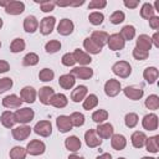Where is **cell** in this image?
Here are the masks:
<instances>
[{
  "label": "cell",
  "mask_w": 159,
  "mask_h": 159,
  "mask_svg": "<svg viewBox=\"0 0 159 159\" xmlns=\"http://www.w3.org/2000/svg\"><path fill=\"white\" fill-rule=\"evenodd\" d=\"M123 93L127 98L132 99V101H139L143 94H144V89L142 87H135V86H127L123 89Z\"/></svg>",
  "instance_id": "9c48e42d"
},
{
  "label": "cell",
  "mask_w": 159,
  "mask_h": 159,
  "mask_svg": "<svg viewBox=\"0 0 159 159\" xmlns=\"http://www.w3.org/2000/svg\"><path fill=\"white\" fill-rule=\"evenodd\" d=\"M118 159H125V158H118Z\"/></svg>",
  "instance_id": "03108f58"
},
{
  "label": "cell",
  "mask_w": 159,
  "mask_h": 159,
  "mask_svg": "<svg viewBox=\"0 0 159 159\" xmlns=\"http://www.w3.org/2000/svg\"><path fill=\"white\" fill-rule=\"evenodd\" d=\"M26 47V43L22 39L17 37V39H14L10 43V51L14 52V53H19V52H22Z\"/></svg>",
  "instance_id": "d590c367"
},
{
  "label": "cell",
  "mask_w": 159,
  "mask_h": 159,
  "mask_svg": "<svg viewBox=\"0 0 159 159\" xmlns=\"http://www.w3.org/2000/svg\"><path fill=\"white\" fill-rule=\"evenodd\" d=\"M37 63H39V56L35 52H29L22 58V65L24 66H35Z\"/></svg>",
  "instance_id": "b9f144b4"
},
{
  "label": "cell",
  "mask_w": 159,
  "mask_h": 159,
  "mask_svg": "<svg viewBox=\"0 0 159 159\" xmlns=\"http://www.w3.org/2000/svg\"><path fill=\"white\" fill-rule=\"evenodd\" d=\"M9 2H10V0H0V6H2V7L5 9Z\"/></svg>",
  "instance_id": "6125c7cd"
},
{
  "label": "cell",
  "mask_w": 159,
  "mask_h": 159,
  "mask_svg": "<svg viewBox=\"0 0 159 159\" xmlns=\"http://www.w3.org/2000/svg\"><path fill=\"white\" fill-rule=\"evenodd\" d=\"M138 114L137 113H133V112H130V113H127L125 114V117H124V123H125V125L128 127V128H134L137 124H138Z\"/></svg>",
  "instance_id": "ee69618b"
},
{
  "label": "cell",
  "mask_w": 159,
  "mask_h": 159,
  "mask_svg": "<svg viewBox=\"0 0 159 159\" xmlns=\"http://www.w3.org/2000/svg\"><path fill=\"white\" fill-rule=\"evenodd\" d=\"M24 10H25V4L17 0H11L5 7V12L9 15H20L24 12Z\"/></svg>",
  "instance_id": "4fadbf2b"
},
{
  "label": "cell",
  "mask_w": 159,
  "mask_h": 159,
  "mask_svg": "<svg viewBox=\"0 0 159 159\" xmlns=\"http://www.w3.org/2000/svg\"><path fill=\"white\" fill-rule=\"evenodd\" d=\"M34 132L40 137H50L52 133V124L50 120H40L35 124Z\"/></svg>",
  "instance_id": "8992f818"
},
{
  "label": "cell",
  "mask_w": 159,
  "mask_h": 159,
  "mask_svg": "<svg viewBox=\"0 0 159 159\" xmlns=\"http://www.w3.org/2000/svg\"><path fill=\"white\" fill-rule=\"evenodd\" d=\"M76 83V78L75 76H72L71 73H66V75H62L60 76L58 78V84L60 87H62L63 89H71Z\"/></svg>",
  "instance_id": "83f0119b"
},
{
  "label": "cell",
  "mask_w": 159,
  "mask_h": 159,
  "mask_svg": "<svg viewBox=\"0 0 159 159\" xmlns=\"http://www.w3.org/2000/svg\"><path fill=\"white\" fill-rule=\"evenodd\" d=\"M96 159H112V155L109 153H103V154L98 155Z\"/></svg>",
  "instance_id": "680465c9"
},
{
  "label": "cell",
  "mask_w": 159,
  "mask_h": 159,
  "mask_svg": "<svg viewBox=\"0 0 159 159\" xmlns=\"http://www.w3.org/2000/svg\"><path fill=\"white\" fill-rule=\"evenodd\" d=\"M22 99L16 94H9L2 99V106L5 108H20Z\"/></svg>",
  "instance_id": "ffe728a7"
},
{
  "label": "cell",
  "mask_w": 159,
  "mask_h": 159,
  "mask_svg": "<svg viewBox=\"0 0 159 159\" xmlns=\"http://www.w3.org/2000/svg\"><path fill=\"white\" fill-rule=\"evenodd\" d=\"M10 70V65L7 61H4V60H0V73H5Z\"/></svg>",
  "instance_id": "9f6ffc18"
},
{
  "label": "cell",
  "mask_w": 159,
  "mask_h": 159,
  "mask_svg": "<svg viewBox=\"0 0 159 159\" xmlns=\"http://www.w3.org/2000/svg\"><path fill=\"white\" fill-rule=\"evenodd\" d=\"M61 62H62L63 66H67V67L73 66V65L76 63V60H75V57H73V53H70V52L65 53V55L62 56V58H61Z\"/></svg>",
  "instance_id": "f907efd6"
},
{
  "label": "cell",
  "mask_w": 159,
  "mask_h": 159,
  "mask_svg": "<svg viewBox=\"0 0 159 159\" xmlns=\"http://www.w3.org/2000/svg\"><path fill=\"white\" fill-rule=\"evenodd\" d=\"M53 77H55V72L51 68H42L39 72V78L42 82H50L53 80Z\"/></svg>",
  "instance_id": "7bdbcfd3"
},
{
  "label": "cell",
  "mask_w": 159,
  "mask_h": 159,
  "mask_svg": "<svg viewBox=\"0 0 159 159\" xmlns=\"http://www.w3.org/2000/svg\"><path fill=\"white\" fill-rule=\"evenodd\" d=\"M30 134H31V128L27 124H22L12 129V137L15 140H25L30 137Z\"/></svg>",
  "instance_id": "8fae6325"
},
{
  "label": "cell",
  "mask_w": 159,
  "mask_h": 159,
  "mask_svg": "<svg viewBox=\"0 0 159 159\" xmlns=\"http://www.w3.org/2000/svg\"><path fill=\"white\" fill-rule=\"evenodd\" d=\"M158 76H159V71L157 67H147L143 71V77L147 81V83H149V84L155 83L158 80Z\"/></svg>",
  "instance_id": "4316f807"
},
{
  "label": "cell",
  "mask_w": 159,
  "mask_h": 159,
  "mask_svg": "<svg viewBox=\"0 0 159 159\" xmlns=\"http://www.w3.org/2000/svg\"><path fill=\"white\" fill-rule=\"evenodd\" d=\"M37 94H39L40 102L42 104L47 106V104H50V101H51L52 96L55 94V89L52 87H50V86H43V87H41L39 89V93Z\"/></svg>",
  "instance_id": "e0dca14e"
},
{
  "label": "cell",
  "mask_w": 159,
  "mask_h": 159,
  "mask_svg": "<svg viewBox=\"0 0 159 159\" xmlns=\"http://www.w3.org/2000/svg\"><path fill=\"white\" fill-rule=\"evenodd\" d=\"M14 117H15V122L16 123H20V124H27L30 123L34 117H35V112L31 109V108H19L16 109V112L14 113Z\"/></svg>",
  "instance_id": "6da1fadb"
},
{
  "label": "cell",
  "mask_w": 159,
  "mask_h": 159,
  "mask_svg": "<svg viewBox=\"0 0 159 159\" xmlns=\"http://www.w3.org/2000/svg\"><path fill=\"white\" fill-rule=\"evenodd\" d=\"M142 125L147 130H157L158 129V116L155 113L145 114L142 119Z\"/></svg>",
  "instance_id": "30bf717a"
},
{
  "label": "cell",
  "mask_w": 159,
  "mask_h": 159,
  "mask_svg": "<svg viewBox=\"0 0 159 159\" xmlns=\"http://www.w3.org/2000/svg\"><path fill=\"white\" fill-rule=\"evenodd\" d=\"M107 119H108V112L106 109H97V111H94L92 113V120L94 123L101 124Z\"/></svg>",
  "instance_id": "f35d334b"
},
{
  "label": "cell",
  "mask_w": 159,
  "mask_h": 159,
  "mask_svg": "<svg viewBox=\"0 0 159 159\" xmlns=\"http://www.w3.org/2000/svg\"><path fill=\"white\" fill-rule=\"evenodd\" d=\"M56 125H57V129L61 132V133H67L72 129V124H71V120H70V116H58L57 119H56Z\"/></svg>",
  "instance_id": "d6986e66"
},
{
  "label": "cell",
  "mask_w": 159,
  "mask_h": 159,
  "mask_svg": "<svg viewBox=\"0 0 159 159\" xmlns=\"http://www.w3.org/2000/svg\"><path fill=\"white\" fill-rule=\"evenodd\" d=\"M73 57H75L76 62H78L81 66H87V65H89L92 62L91 56L87 52H84V51H82L80 48H76L73 51Z\"/></svg>",
  "instance_id": "d4e9b609"
},
{
  "label": "cell",
  "mask_w": 159,
  "mask_h": 159,
  "mask_svg": "<svg viewBox=\"0 0 159 159\" xmlns=\"http://www.w3.org/2000/svg\"><path fill=\"white\" fill-rule=\"evenodd\" d=\"M113 125L111 123H101L96 128V133L101 139H109L113 135Z\"/></svg>",
  "instance_id": "2e32d148"
},
{
  "label": "cell",
  "mask_w": 159,
  "mask_h": 159,
  "mask_svg": "<svg viewBox=\"0 0 159 159\" xmlns=\"http://www.w3.org/2000/svg\"><path fill=\"white\" fill-rule=\"evenodd\" d=\"M45 150H46V145L40 139L30 140L27 143V145H26V152L30 155H41V154L45 153Z\"/></svg>",
  "instance_id": "3957f363"
},
{
  "label": "cell",
  "mask_w": 159,
  "mask_h": 159,
  "mask_svg": "<svg viewBox=\"0 0 159 159\" xmlns=\"http://www.w3.org/2000/svg\"><path fill=\"white\" fill-rule=\"evenodd\" d=\"M26 154H27L26 149L24 147H19V145L14 147L10 150V153H9L10 159H25L26 158Z\"/></svg>",
  "instance_id": "74e56055"
},
{
  "label": "cell",
  "mask_w": 159,
  "mask_h": 159,
  "mask_svg": "<svg viewBox=\"0 0 159 159\" xmlns=\"http://www.w3.org/2000/svg\"><path fill=\"white\" fill-rule=\"evenodd\" d=\"M56 17L55 16H46L40 21V32L42 35H50L55 27Z\"/></svg>",
  "instance_id": "ba28073f"
},
{
  "label": "cell",
  "mask_w": 159,
  "mask_h": 159,
  "mask_svg": "<svg viewBox=\"0 0 159 159\" xmlns=\"http://www.w3.org/2000/svg\"><path fill=\"white\" fill-rule=\"evenodd\" d=\"M0 47H1V41H0Z\"/></svg>",
  "instance_id": "003e7915"
},
{
  "label": "cell",
  "mask_w": 159,
  "mask_h": 159,
  "mask_svg": "<svg viewBox=\"0 0 159 159\" xmlns=\"http://www.w3.org/2000/svg\"><path fill=\"white\" fill-rule=\"evenodd\" d=\"M124 19H125V15H124V12L120 11V10L114 11V12L109 16V21H111L112 24H114V25H119V24H122V22L124 21Z\"/></svg>",
  "instance_id": "c3c4849f"
},
{
  "label": "cell",
  "mask_w": 159,
  "mask_h": 159,
  "mask_svg": "<svg viewBox=\"0 0 159 159\" xmlns=\"http://www.w3.org/2000/svg\"><path fill=\"white\" fill-rule=\"evenodd\" d=\"M152 39L145 35V34H142L138 36L137 41H135V48L138 50H142V51H145V52H149V50L152 48Z\"/></svg>",
  "instance_id": "ac0fdd59"
},
{
  "label": "cell",
  "mask_w": 159,
  "mask_h": 159,
  "mask_svg": "<svg viewBox=\"0 0 159 159\" xmlns=\"http://www.w3.org/2000/svg\"><path fill=\"white\" fill-rule=\"evenodd\" d=\"M0 122L1 124L5 127V128H12L14 124L16 123L15 122V117H14V113L10 112V111H4L0 116Z\"/></svg>",
  "instance_id": "d6a6232c"
},
{
  "label": "cell",
  "mask_w": 159,
  "mask_h": 159,
  "mask_svg": "<svg viewBox=\"0 0 159 159\" xmlns=\"http://www.w3.org/2000/svg\"><path fill=\"white\" fill-rule=\"evenodd\" d=\"M68 159H84V158L78 154H71V155H68Z\"/></svg>",
  "instance_id": "94428289"
},
{
  "label": "cell",
  "mask_w": 159,
  "mask_h": 159,
  "mask_svg": "<svg viewBox=\"0 0 159 159\" xmlns=\"http://www.w3.org/2000/svg\"><path fill=\"white\" fill-rule=\"evenodd\" d=\"M120 91H122V86H120V82L118 80L109 78L104 83V93L108 97H116Z\"/></svg>",
  "instance_id": "5b68a950"
},
{
  "label": "cell",
  "mask_w": 159,
  "mask_h": 159,
  "mask_svg": "<svg viewBox=\"0 0 159 159\" xmlns=\"http://www.w3.org/2000/svg\"><path fill=\"white\" fill-rule=\"evenodd\" d=\"M12 84H14V82H12V80L10 77L0 78V94L6 92V91H9V89H11Z\"/></svg>",
  "instance_id": "681fc988"
},
{
  "label": "cell",
  "mask_w": 159,
  "mask_h": 159,
  "mask_svg": "<svg viewBox=\"0 0 159 159\" xmlns=\"http://www.w3.org/2000/svg\"><path fill=\"white\" fill-rule=\"evenodd\" d=\"M140 16L145 20H149L150 17L155 16V11H154V7L150 2H144L142 5V9H140Z\"/></svg>",
  "instance_id": "836d02e7"
},
{
  "label": "cell",
  "mask_w": 159,
  "mask_h": 159,
  "mask_svg": "<svg viewBox=\"0 0 159 159\" xmlns=\"http://www.w3.org/2000/svg\"><path fill=\"white\" fill-rule=\"evenodd\" d=\"M84 4V0H81V1H76V2H71L70 1V6H81Z\"/></svg>",
  "instance_id": "91938a15"
},
{
  "label": "cell",
  "mask_w": 159,
  "mask_h": 159,
  "mask_svg": "<svg viewBox=\"0 0 159 159\" xmlns=\"http://www.w3.org/2000/svg\"><path fill=\"white\" fill-rule=\"evenodd\" d=\"M123 4H124V6L128 7V9H135V7L139 5V1H138V0H124Z\"/></svg>",
  "instance_id": "11a10c76"
},
{
  "label": "cell",
  "mask_w": 159,
  "mask_h": 159,
  "mask_svg": "<svg viewBox=\"0 0 159 159\" xmlns=\"http://www.w3.org/2000/svg\"><path fill=\"white\" fill-rule=\"evenodd\" d=\"M148 56H149V52H145V51H142V50H138V48L134 47V50H133V57L135 60L144 61V60L148 58Z\"/></svg>",
  "instance_id": "f5cc1de1"
},
{
  "label": "cell",
  "mask_w": 159,
  "mask_h": 159,
  "mask_svg": "<svg viewBox=\"0 0 159 159\" xmlns=\"http://www.w3.org/2000/svg\"><path fill=\"white\" fill-rule=\"evenodd\" d=\"M107 6V1L106 0H92L88 4V9L93 10V9H104Z\"/></svg>",
  "instance_id": "816d5d0a"
},
{
  "label": "cell",
  "mask_w": 159,
  "mask_h": 159,
  "mask_svg": "<svg viewBox=\"0 0 159 159\" xmlns=\"http://www.w3.org/2000/svg\"><path fill=\"white\" fill-rule=\"evenodd\" d=\"M120 36L123 37L124 41H130L135 37V27L132 25H125L122 30H120Z\"/></svg>",
  "instance_id": "e575fe53"
},
{
  "label": "cell",
  "mask_w": 159,
  "mask_h": 159,
  "mask_svg": "<svg viewBox=\"0 0 159 159\" xmlns=\"http://www.w3.org/2000/svg\"><path fill=\"white\" fill-rule=\"evenodd\" d=\"M73 29H75V25H73L72 20H70V19H62L57 25V32L62 36L71 35L73 32Z\"/></svg>",
  "instance_id": "5bb4252c"
},
{
  "label": "cell",
  "mask_w": 159,
  "mask_h": 159,
  "mask_svg": "<svg viewBox=\"0 0 159 159\" xmlns=\"http://www.w3.org/2000/svg\"><path fill=\"white\" fill-rule=\"evenodd\" d=\"M35 2L40 4V7H41V11L43 12H51L53 9H55V1L52 0H42V1H39V0H35Z\"/></svg>",
  "instance_id": "bcb514c9"
},
{
  "label": "cell",
  "mask_w": 159,
  "mask_h": 159,
  "mask_svg": "<svg viewBox=\"0 0 159 159\" xmlns=\"http://www.w3.org/2000/svg\"><path fill=\"white\" fill-rule=\"evenodd\" d=\"M36 96H37V92L31 86H25L20 91V98L22 99V102H26V103H34L36 101Z\"/></svg>",
  "instance_id": "9a60e30c"
},
{
  "label": "cell",
  "mask_w": 159,
  "mask_h": 159,
  "mask_svg": "<svg viewBox=\"0 0 159 159\" xmlns=\"http://www.w3.org/2000/svg\"><path fill=\"white\" fill-rule=\"evenodd\" d=\"M150 39H152V45H154L155 47L159 48V34L158 32H154L153 37H150Z\"/></svg>",
  "instance_id": "6f0895ef"
},
{
  "label": "cell",
  "mask_w": 159,
  "mask_h": 159,
  "mask_svg": "<svg viewBox=\"0 0 159 159\" xmlns=\"http://www.w3.org/2000/svg\"><path fill=\"white\" fill-rule=\"evenodd\" d=\"M145 149L149 153H158L159 152V135H153L145 139Z\"/></svg>",
  "instance_id": "4dcf8cb0"
},
{
  "label": "cell",
  "mask_w": 159,
  "mask_h": 159,
  "mask_svg": "<svg viewBox=\"0 0 159 159\" xmlns=\"http://www.w3.org/2000/svg\"><path fill=\"white\" fill-rule=\"evenodd\" d=\"M112 71L116 76H118L120 78H127L132 73V66L127 61H117L112 66Z\"/></svg>",
  "instance_id": "7a4b0ae2"
},
{
  "label": "cell",
  "mask_w": 159,
  "mask_h": 159,
  "mask_svg": "<svg viewBox=\"0 0 159 159\" xmlns=\"http://www.w3.org/2000/svg\"><path fill=\"white\" fill-rule=\"evenodd\" d=\"M108 37L109 35L106 32V31H93L92 35H91V39L103 48V46L107 45V41H108Z\"/></svg>",
  "instance_id": "f1b7e54d"
},
{
  "label": "cell",
  "mask_w": 159,
  "mask_h": 159,
  "mask_svg": "<svg viewBox=\"0 0 159 159\" xmlns=\"http://www.w3.org/2000/svg\"><path fill=\"white\" fill-rule=\"evenodd\" d=\"M83 47L84 50L88 52V53H92V55H97L102 51V47L98 46L91 37H86L84 41H83Z\"/></svg>",
  "instance_id": "1f68e13d"
},
{
  "label": "cell",
  "mask_w": 159,
  "mask_h": 159,
  "mask_svg": "<svg viewBox=\"0 0 159 159\" xmlns=\"http://www.w3.org/2000/svg\"><path fill=\"white\" fill-rule=\"evenodd\" d=\"M70 120L72 127H82L84 124V116L81 112H73L70 116Z\"/></svg>",
  "instance_id": "60d3db41"
},
{
  "label": "cell",
  "mask_w": 159,
  "mask_h": 159,
  "mask_svg": "<svg viewBox=\"0 0 159 159\" xmlns=\"http://www.w3.org/2000/svg\"><path fill=\"white\" fill-rule=\"evenodd\" d=\"M148 21H149V26L153 30H158L159 29V16H153Z\"/></svg>",
  "instance_id": "db71d44e"
},
{
  "label": "cell",
  "mask_w": 159,
  "mask_h": 159,
  "mask_svg": "<svg viewBox=\"0 0 159 159\" xmlns=\"http://www.w3.org/2000/svg\"><path fill=\"white\" fill-rule=\"evenodd\" d=\"M2 25H4V21H2V19H1V17H0V29H1V27H2Z\"/></svg>",
  "instance_id": "e7e4bbea"
},
{
  "label": "cell",
  "mask_w": 159,
  "mask_h": 159,
  "mask_svg": "<svg viewBox=\"0 0 159 159\" xmlns=\"http://www.w3.org/2000/svg\"><path fill=\"white\" fill-rule=\"evenodd\" d=\"M72 76H75V78H80V80H89L93 76V70L87 67V66H78L71 70L70 72Z\"/></svg>",
  "instance_id": "52a82bcc"
},
{
  "label": "cell",
  "mask_w": 159,
  "mask_h": 159,
  "mask_svg": "<svg viewBox=\"0 0 159 159\" xmlns=\"http://www.w3.org/2000/svg\"><path fill=\"white\" fill-rule=\"evenodd\" d=\"M98 104V97L96 94H88L84 99H83V109L86 111H89V109H93L94 107H97Z\"/></svg>",
  "instance_id": "8d00e7d4"
},
{
  "label": "cell",
  "mask_w": 159,
  "mask_h": 159,
  "mask_svg": "<svg viewBox=\"0 0 159 159\" xmlns=\"http://www.w3.org/2000/svg\"><path fill=\"white\" fill-rule=\"evenodd\" d=\"M111 145L114 150H123L127 145V139L123 134H113L111 137Z\"/></svg>",
  "instance_id": "44dd1931"
},
{
  "label": "cell",
  "mask_w": 159,
  "mask_h": 159,
  "mask_svg": "<svg viewBox=\"0 0 159 159\" xmlns=\"http://www.w3.org/2000/svg\"><path fill=\"white\" fill-rule=\"evenodd\" d=\"M84 142H86L87 147H89V148H97L102 144V139L97 135L94 129H88L84 133Z\"/></svg>",
  "instance_id": "7c38bea8"
},
{
  "label": "cell",
  "mask_w": 159,
  "mask_h": 159,
  "mask_svg": "<svg viewBox=\"0 0 159 159\" xmlns=\"http://www.w3.org/2000/svg\"><path fill=\"white\" fill-rule=\"evenodd\" d=\"M145 107L148 109H152V111H157L159 108V97L157 94H150L147 97L145 102H144Z\"/></svg>",
  "instance_id": "ab89813d"
},
{
  "label": "cell",
  "mask_w": 159,
  "mask_h": 159,
  "mask_svg": "<svg viewBox=\"0 0 159 159\" xmlns=\"http://www.w3.org/2000/svg\"><path fill=\"white\" fill-rule=\"evenodd\" d=\"M81 145H82L81 139L78 137H76V135H70L68 138L65 139V147L70 152H77V150H80L81 149Z\"/></svg>",
  "instance_id": "484cf974"
},
{
  "label": "cell",
  "mask_w": 159,
  "mask_h": 159,
  "mask_svg": "<svg viewBox=\"0 0 159 159\" xmlns=\"http://www.w3.org/2000/svg\"><path fill=\"white\" fill-rule=\"evenodd\" d=\"M107 45H108L109 50H112V51H120V50L124 48L125 41L123 40V37L120 36V34H112L108 37Z\"/></svg>",
  "instance_id": "277c9868"
},
{
  "label": "cell",
  "mask_w": 159,
  "mask_h": 159,
  "mask_svg": "<svg viewBox=\"0 0 159 159\" xmlns=\"http://www.w3.org/2000/svg\"><path fill=\"white\" fill-rule=\"evenodd\" d=\"M67 103H68V99L63 93H55L50 101V104L56 108H65Z\"/></svg>",
  "instance_id": "f546056e"
},
{
  "label": "cell",
  "mask_w": 159,
  "mask_h": 159,
  "mask_svg": "<svg viewBox=\"0 0 159 159\" xmlns=\"http://www.w3.org/2000/svg\"><path fill=\"white\" fill-rule=\"evenodd\" d=\"M87 93H88V89L86 86H77L75 89H72L71 92V99L76 103L83 101L86 97H87Z\"/></svg>",
  "instance_id": "7402d4cb"
},
{
  "label": "cell",
  "mask_w": 159,
  "mask_h": 159,
  "mask_svg": "<svg viewBox=\"0 0 159 159\" xmlns=\"http://www.w3.org/2000/svg\"><path fill=\"white\" fill-rule=\"evenodd\" d=\"M61 48V42L57 40H51L45 45V50L47 53H56Z\"/></svg>",
  "instance_id": "7dc6e473"
},
{
  "label": "cell",
  "mask_w": 159,
  "mask_h": 159,
  "mask_svg": "<svg viewBox=\"0 0 159 159\" xmlns=\"http://www.w3.org/2000/svg\"><path fill=\"white\" fill-rule=\"evenodd\" d=\"M142 159H158V158H154V157H143Z\"/></svg>",
  "instance_id": "be15d7a7"
},
{
  "label": "cell",
  "mask_w": 159,
  "mask_h": 159,
  "mask_svg": "<svg viewBox=\"0 0 159 159\" xmlns=\"http://www.w3.org/2000/svg\"><path fill=\"white\" fill-rule=\"evenodd\" d=\"M145 139H147V135L144 132H139V130H135L132 137H130V142H132V145L137 149H140L144 147L145 144Z\"/></svg>",
  "instance_id": "603a6c76"
},
{
  "label": "cell",
  "mask_w": 159,
  "mask_h": 159,
  "mask_svg": "<svg viewBox=\"0 0 159 159\" xmlns=\"http://www.w3.org/2000/svg\"><path fill=\"white\" fill-rule=\"evenodd\" d=\"M88 20H89V22H91L92 25L97 26V25H101V24L103 22V20H104V15H103L102 12H99V11H93V12L89 14Z\"/></svg>",
  "instance_id": "f6af8a7d"
},
{
  "label": "cell",
  "mask_w": 159,
  "mask_h": 159,
  "mask_svg": "<svg viewBox=\"0 0 159 159\" xmlns=\"http://www.w3.org/2000/svg\"><path fill=\"white\" fill-rule=\"evenodd\" d=\"M39 29V21L34 15H29L24 20V30L29 34H34Z\"/></svg>",
  "instance_id": "cb8c5ba5"
}]
</instances>
